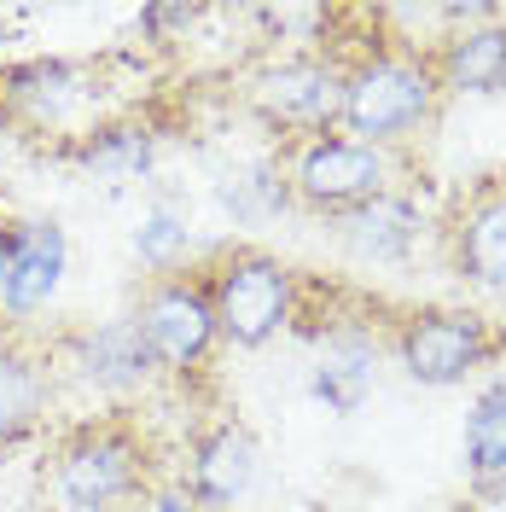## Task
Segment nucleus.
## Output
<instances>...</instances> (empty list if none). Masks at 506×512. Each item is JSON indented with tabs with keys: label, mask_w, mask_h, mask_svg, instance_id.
Segmentation results:
<instances>
[{
	"label": "nucleus",
	"mask_w": 506,
	"mask_h": 512,
	"mask_svg": "<svg viewBox=\"0 0 506 512\" xmlns=\"http://www.w3.org/2000/svg\"><path fill=\"white\" fill-rule=\"evenodd\" d=\"M437 256L454 280L506 291V163L483 169L448 198L437 222Z\"/></svg>",
	"instance_id": "obj_6"
},
{
	"label": "nucleus",
	"mask_w": 506,
	"mask_h": 512,
	"mask_svg": "<svg viewBox=\"0 0 506 512\" xmlns=\"http://www.w3.org/2000/svg\"><path fill=\"white\" fill-rule=\"evenodd\" d=\"M222 204L233 210V222H262V216H280L291 210V175L280 163H256L245 175H227L222 181Z\"/></svg>",
	"instance_id": "obj_18"
},
{
	"label": "nucleus",
	"mask_w": 506,
	"mask_h": 512,
	"mask_svg": "<svg viewBox=\"0 0 506 512\" xmlns=\"http://www.w3.org/2000/svg\"><path fill=\"white\" fill-rule=\"evenodd\" d=\"M152 152H158V134L140 117H105V123L82 128L70 146V158L99 181H140L152 169Z\"/></svg>",
	"instance_id": "obj_16"
},
{
	"label": "nucleus",
	"mask_w": 506,
	"mask_h": 512,
	"mask_svg": "<svg viewBox=\"0 0 506 512\" xmlns=\"http://www.w3.org/2000/svg\"><path fill=\"white\" fill-rule=\"evenodd\" d=\"M251 105L268 128L303 134V140L332 134L338 111H344V59L338 53H291V59H274L268 70H256Z\"/></svg>",
	"instance_id": "obj_8"
},
{
	"label": "nucleus",
	"mask_w": 506,
	"mask_h": 512,
	"mask_svg": "<svg viewBox=\"0 0 506 512\" xmlns=\"http://www.w3.org/2000/svg\"><path fill=\"white\" fill-rule=\"evenodd\" d=\"M384 344L413 384L448 390V384H466L477 367H489L495 355H506V332H495L472 309H402L390 320Z\"/></svg>",
	"instance_id": "obj_4"
},
{
	"label": "nucleus",
	"mask_w": 506,
	"mask_h": 512,
	"mask_svg": "<svg viewBox=\"0 0 506 512\" xmlns=\"http://www.w3.org/2000/svg\"><path fill=\"white\" fill-rule=\"evenodd\" d=\"M431 64H437L443 94H501L506 88V24L501 18H483V24L437 35Z\"/></svg>",
	"instance_id": "obj_13"
},
{
	"label": "nucleus",
	"mask_w": 506,
	"mask_h": 512,
	"mask_svg": "<svg viewBox=\"0 0 506 512\" xmlns=\"http://www.w3.org/2000/svg\"><path fill=\"white\" fill-rule=\"evenodd\" d=\"M198 18H204V12H198V6H187V0H181V6H146V12H140V24H146V35H152L158 47H169V41H187V30L198 24Z\"/></svg>",
	"instance_id": "obj_20"
},
{
	"label": "nucleus",
	"mask_w": 506,
	"mask_h": 512,
	"mask_svg": "<svg viewBox=\"0 0 506 512\" xmlns=\"http://www.w3.org/2000/svg\"><path fill=\"white\" fill-rule=\"evenodd\" d=\"M64 227L53 216H30V222L0 227V309L12 320L47 309V297L64 280Z\"/></svg>",
	"instance_id": "obj_10"
},
{
	"label": "nucleus",
	"mask_w": 506,
	"mask_h": 512,
	"mask_svg": "<svg viewBox=\"0 0 506 512\" xmlns=\"http://www.w3.org/2000/svg\"><path fill=\"white\" fill-rule=\"evenodd\" d=\"M134 326L140 338L152 344L163 379H187L198 373L210 350L222 344L216 338V315H210V291H204V274H152V286L140 291V309H134Z\"/></svg>",
	"instance_id": "obj_7"
},
{
	"label": "nucleus",
	"mask_w": 506,
	"mask_h": 512,
	"mask_svg": "<svg viewBox=\"0 0 506 512\" xmlns=\"http://www.w3.org/2000/svg\"><path fill=\"white\" fill-rule=\"evenodd\" d=\"M466 466L472 483L506 478V384H489L466 419Z\"/></svg>",
	"instance_id": "obj_17"
},
{
	"label": "nucleus",
	"mask_w": 506,
	"mask_h": 512,
	"mask_svg": "<svg viewBox=\"0 0 506 512\" xmlns=\"http://www.w3.org/2000/svg\"><path fill=\"white\" fill-rule=\"evenodd\" d=\"M152 512H198V501H192L187 489H158L152 495Z\"/></svg>",
	"instance_id": "obj_21"
},
{
	"label": "nucleus",
	"mask_w": 506,
	"mask_h": 512,
	"mask_svg": "<svg viewBox=\"0 0 506 512\" xmlns=\"http://www.w3.org/2000/svg\"><path fill=\"white\" fill-rule=\"evenodd\" d=\"M70 367L82 373V384H94L105 396H134V390H146V384L163 379L158 355L140 338L134 315H117V320H105V326H94V332H82Z\"/></svg>",
	"instance_id": "obj_12"
},
{
	"label": "nucleus",
	"mask_w": 506,
	"mask_h": 512,
	"mask_svg": "<svg viewBox=\"0 0 506 512\" xmlns=\"http://www.w3.org/2000/svg\"><path fill=\"white\" fill-rule=\"evenodd\" d=\"M303 512H326V507H303Z\"/></svg>",
	"instance_id": "obj_22"
},
{
	"label": "nucleus",
	"mask_w": 506,
	"mask_h": 512,
	"mask_svg": "<svg viewBox=\"0 0 506 512\" xmlns=\"http://www.w3.org/2000/svg\"><path fill=\"white\" fill-rule=\"evenodd\" d=\"M285 175H291V198H297V210H309V216H349V210H361L367 198H379L390 192L396 181V163L384 146H367V140H349V134H315V140H303L297 146V158L285 163Z\"/></svg>",
	"instance_id": "obj_5"
},
{
	"label": "nucleus",
	"mask_w": 506,
	"mask_h": 512,
	"mask_svg": "<svg viewBox=\"0 0 506 512\" xmlns=\"http://www.w3.org/2000/svg\"><path fill=\"white\" fill-rule=\"evenodd\" d=\"M256 478V443L239 419H216L204 425L187 448V495L198 512H233V501L251 489Z\"/></svg>",
	"instance_id": "obj_11"
},
{
	"label": "nucleus",
	"mask_w": 506,
	"mask_h": 512,
	"mask_svg": "<svg viewBox=\"0 0 506 512\" xmlns=\"http://www.w3.org/2000/svg\"><path fill=\"white\" fill-rule=\"evenodd\" d=\"M443 99L448 94L437 82L431 47L373 41L367 53L344 59V111H338V123L349 128V140H367V146L390 152L396 140L437 123Z\"/></svg>",
	"instance_id": "obj_2"
},
{
	"label": "nucleus",
	"mask_w": 506,
	"mask_h": 512,
	"mask_svg": "<svg viewBox=\"0 0 506 512\" xmlns=\"http://www.w3.org/2000/svg\"><path fill=\"white\" fill-rule=\"evenodd\" d=\"M47 408H53L47 355L18 344V338H0V448L35 437L47 425Z\"/></svg>",
	"instance_id": "obj_14"
},
{
	"label": "nucleus",
	"mask_w": 506,
	"mask_h": 512,
	"mask_svg": "<svg viewBox=\"0 0 506 512\" xmlns=\"http://www.w3.org/2000/svg\"><path fill=\"white\" fill-rule=\"evenodd\" d=\"M152 478H158V448L128 414L70 425L47 466L59 512H128L140 495H158Z\"/></svg>",
	"instance_id": "obj_1"
},
{
	"label": "nucleus",
	"mask_w": 506,
	"mask_h": 512,
	"mask_svg": "<svg viewBox=\"0 0 506 512\" xmlns=\"http://www.w3.org/2000/svg\"><path fill=\"white\" fill-rule=\"evenodd\" d=\"M94 99H99V70L82 59H30L0 70V111L30 134H70L94 111ZM94 123H105L99 111Z\"/></svg>",
	"instance_id": "obj_9"
},
{
	"label": "nucleus",
	"mask_w": 506,
	"mask_h": 512,
	"mask_svg": "<svg viewBox=\"0 0 506 512\" xmlns=\"http://www.w3.org/2000/svg\"><path fill=\"white\" fill-rule=\"evenodd\" d=\"M338 239L361 262H402L419 245V204L402 187H390L379 198H367L361 210L338 216Z\"/></svg>",
	"instance_id": "obj_15"
},
{
	"label": "nucleus",
	"mask_w": 506,
	"mask_h": 512,
	"mask_svg": "<svg viewBox=\"0 0 506 512\" xmlns=\"http://www.w3.org/2000/svg\"><path fill=\"white\" fill-rule=\"evenodd\" d=\"M216 338L227 350H262L297 320V274L262 245H227L204 268Z\"/></svg>",
	"instance_id": "obj_3"
},
{
	"label": "nucleus",
	"mask_w": 506,
	"mask_h": 512,
	"mask_svg": "<svg viewBox=\"0 0 506 512\" xmlns=\"http://www.w3.org/2000/svg\"><path fill=\"white\" fill-rule=\"evenodd\" d=\"M192 251V233L187 222H175V216H146L140 233H134V256L152 268V274H175Z\"/></svg>",
	"instance_id": "obj_19"
}]
</instances>
